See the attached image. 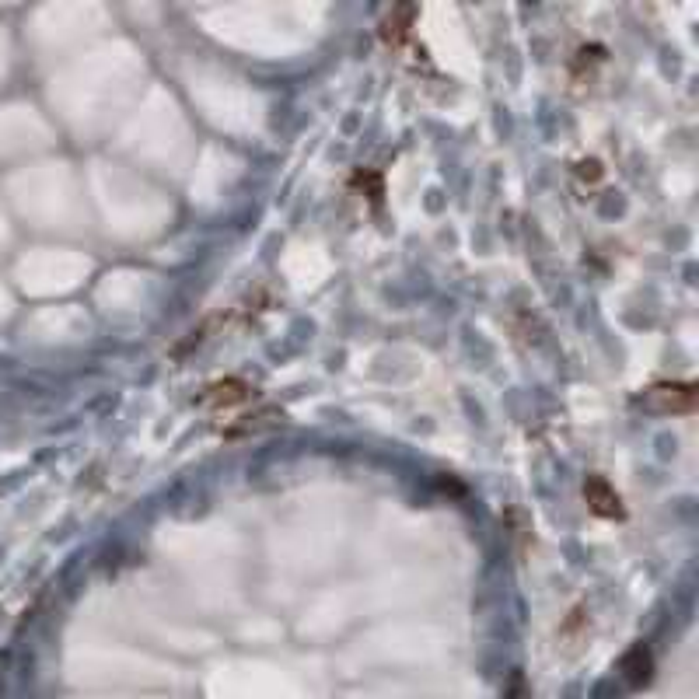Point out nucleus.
<instances>
[{
  "mask_svg": "<svg viewBox=\"0 0 699 699\" xmlns=\"http://www.w3.org/2000/svg\"><path fill=\"white\" fill-rule=\"evenodd\" d=\"M647 402L661 413H693L696 409V385L693 381H672V385H654Z\"/></svg>",
  "mask_w": 699,
  "mask_h": 699,
  "instance_id": "1",
  "label": "nucleus"
},
{
  "mask_svg": "<svg viewBox=\"0 0 699 699\" xmlns=\"http://www.w3.org/2000/svg\"><path fill=\"white\" fill-rule=\"evenodd\" d=\"M413 18H416V7L413 4L392 7V11H388L385 18H381V25H378L381 42H385V46H399V42L409 35V25H413Z\"/></svg>",
  "mask_w": 699,
  "mask_h": 699,
  "instance_id": "4",
  "label": "nucleus"
},
{
  "mask_svg": "<svg viewBox=\"0 0 699 699\" xmlns=\"http://www.w3.org/2000/svg\"><path fill=\"white\" fill-rule=\"evenodd\" d=\"M584 500H588L591 514H598V518H623L626 514L623 497L612 490L605 476H588V483H584Z\"/></svg>",
  "mask_w": 699,
  "mask_h": 699,
  "instance_id": "3",
  "label": "nucleus"
},
{
  "mask_svg": "<svg viewBox=\"0 0 699 699\" xmlns=\"http://www.w3.org/2000/svg\"><path fill=\"white\" fill-rule=\"evenodd\" d=\"M256 395V388L242 378H224V381H214V385L203 388V395L196 399V406H207V409H228V406H238V402H249Z\"/></svg>",
  "mask_w": 699,
  "mask_h": 699,
  "instance_id": "2",
  "label": "nucleus"
}]
</instances>
